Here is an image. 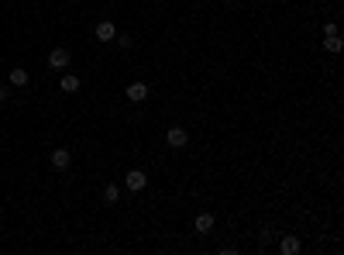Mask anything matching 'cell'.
<instances>
[{"label": "cell", "mask_w": 344, "mask_h": 255, "mask_svg": "<svg viewBox=\"0 0 344 255\" xmlns=\"http://www.w3.org/2000/svg\"><path fill=\"white\" fill-rule=\"evenodd\" d=\"M69 66V48H52V52H48V69H66Z\"/></svg>", "instance_id": "6da1fadb"}, {"label": "cell", "mask_w": 344, "mask_h": 255, "mask_svg": "<svg viewBox=\"0 0 344 255\" xmlns=\"http://www.w3.org/2000/svg\"><path fill=\"white\" fill-rule=\"evenodd\" d=\"M103 200H107V204H117V200H121V190H117L114 183H107L103 186Z\"/></svg>", "instance_id": "30bf717a"}, {"label": "cell", "mask_w": 344, "mask_h": 255, "mask_svg": "<svg viewBox=\"0 0 344 255\" xmlns=\"http://www.w3.org/2000/svg\"><path fill=\"white\" fill-rule=\"evenodd\" d=\"M196 231H200V234L214 231V214H200V217H196Z\"/></svg>", "instance_id": "52a82bcc"}, {"label": "cell", "mask_w": 344, "mask_h": 255, "mask_svg": "<svg viewBox=\"0 0 344 255\" xmlns=\"http://www.w3.org/2000/svg\"><path fill=\"white\" fill-rule=\"evenodd\" d=\"M114 35H117V28L110 21H100V24H97V38H100V42H114Z\"/></svg>", "instance_id": "8992f818"}, {"label": "cell", "mask_w": 344, "mask_h": 255, "mask_svg": "<svg viewBox=\"0 0 344 255\" xmlns=\"http://www.w3.org/2000/svg\"><path fill=\"white\" fill-rule=\"evenodd\" d=\"M145 97H148V86H145V83H131V86H127V100H131V104H141Z\"/></svg>", "instance_id": "5b68a950"}, {"label": "cell", "mask_w": 344, "mask_h": 255, "mask_svg": "<svg viewBox=\"0 0 344 255\" xmlns=\"http://www.w3.org/2000/svg\"><path fill=\"white\" fill-rule=\"evenodd\" d=\"M169 145L172 149H186V141H189V135H186V128H169Z\"/></svg>", "instance_id": "3957f363"}, {"label": "cell", "mask_w": 344, "mask_h": 255, "mask_svg": "<svg viewBox=\"0 0 344 255\" xmlns=\"http://www.w3.org/2000/svg\"><path fill=\"white\" fill-rule=\"evenodd\" d=\"M69 162H72V152H69V149H55V152H52V169L62 173V169H69Z\"/></svg>", "instance_id": "7a4b0ae2"}, {"label": "cell", "mask_w": 344, "mask_h": 255, "mask_svg": "<svg viewBox=\"0 0 344 255\" xmlns=\"http://www.w3.org/2000/svg\"><path fill=\"white\" fill-rule=\"evenodd\" d=\"M28 80H31V76H28V69H21V66H17V69H11V83H14V86H28Z\"/></svg>", "instance_id": "9c48e42d"}, {"label": "cell", "mask_w": 344, "mask_h": 255, "mask_svg": "<svg viewBox=\"0 0 344 255\" xmlns=\"http://www.w3.org/2000/svg\"><path fill=\"white\" fill-rule=\"evenodd\" d=\"M279 248H282V255H296V252H299V238H293V234H286Z\"/></svg>", "instance_id": "ba28073f"}, {"label": "cell", "mask_w": 344, "mask_h": 255, "mask_svg": "<svg viewBox=\"0 0 344 255\" xmlns=\"http://www.w3.org/2000/svg\"><path fill=\"white\" fill-rule=\"evenodd\" d=\"M117 38V45H121V48H131V35H114Z\"/></svg>", "instance_id": "4fadbf2b"}, {"label": "cell", "mask_w": 344, "mask_h": 255, "mask_svg": "<svg viewBox=\"0 0 344 255\" xmlns=\"http://www.w3.org/2000/svg\"><path fill=\"white\" fill-rule=\"evenodd\" d=\"M323 48H327V52H341L344 48V42L337 35H331V38H323Z\"/></svg>", "instance_id": "7c38bea8"}, {"label": "cell", "mask_w": 344, "mask_h": 255, "mask_svg": "<svg viewBox=\"0 0 344 255\" xmlns=\"http://www.w3.org/2000/svg\"><path fill=\"white\" fill-rule=\"evenodd\" d=\"M80 90V76H62V93H76Z\"/></svg>", "instance_id": "8fae6325"}, {"label": "cell", "mask_w": 344, "mask_h": 255, "mask_svg": "<svg viewBox=\"0 0 344 255\" xmlns=\"http://www.w3.org/2000/svg\"><path fill=\"white\" fill-rule=\"evenodd\" d=\"M0 100H7V86L4 83H0Z\"/></svg>", "instance_id": "5bb4252c"}, {"label": "cell", "mask_w": 344, "mask_h": 255, "mask_svg": "<svg viewBox=\"0 0 344 255\" xmlns=\"http://www.w3.org/2000/svg\"><path fill=\"white\" fill-rule=\"evenodd\" d=\"M124 183H127V190H145V183H148V176L141 173V169H131V173L124 176Z\"/></svg>", "instance_id": "277c9868"}]
</instances>
